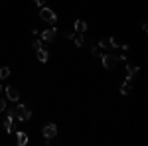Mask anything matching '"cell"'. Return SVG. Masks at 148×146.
I'll list each match as a JSON object with an SVG mask.
<instances>
[{"label": "cell", "mask_w": 148, "mask_h": 146, "mask_svg": "<svg viewBox=\"0 0 148 146\" xmlns=\"http://www.w3.org/2000/svg\"><path fill=\"white\" fill-rule=\"evenodd\" d=\"M32 47H34L36 51H38V49H42V40H34V44H32Z\"/></svg>", "instance_id": "e0dca14e"}, {"label": "cell", "mask_w": 148, "mask_h": 146, "mask_svg": "<svg viewBox=\"0 0 148 146\" xmlns=\"http://www.w3.org/2000/svg\"><path fill=\"white\" fill-rule=\"evenodd\" d=\"M2 123H4V128H6V132H14V114L12 111L2 119Z\"/></svg>", "instance_id": "5b68a950"}, {"label": "cell", "mask_w": 148, "mask_h": 146, "mask_svg": "<svg viewBox=\"0 0 148 146\" xmlns=\"http://www.w3.org/2000/svg\"><path fill=\"white\" fill-rule=\"evenodd\" d=\"M130 83H132V77H126L125 83L121 85V95H128L130 93Z\"/></svg>", "instance_id": "9c48e42d"}, {"label": "cell", "mask_w": 148, "mask_h": 146, "mask_svg": "<svg viewBox=\"0 0 148 146\" xmlns=\"http://www.w3.org/2000/svg\"><path fill=\"white\" fill-rule=\"evenodd\" d=\"M36 56H38V59H40L42 63H46L47 59H49V53H47V49H44V47H42V49H38V51H36Z\"/></svg>", "instance_id": "30bf717a"}, {"label": "cell", "mask_w": 148, "mask_h": 146, "mask_svg": "<svg viewBox=\"0 0 148 146\" xmlns=\"http://www.w3.org/2000/svg\"><path fill=\"white\" fill-rule=\"evenodd\" d=\"M42 132H44V136H46V140H51V138L57 134V124L56 123H47Z\"/></svg>", "instance_id": "277c9868"}, {"label": "cell", "mask_w": 148, "mask_h": 146, "mask_svg": "<svg viewBox=\"0 0 148 146\" xmlns=\"http://www.w3.org/2000/svg\"><path fill=\"white\" fill-rule=\"evenodd\" d=\"M85 30H87V24L83 22V20H77V22H75V32H79V34H83Z\"/></svg>", "instance_id": "8fae6325"}, {"label": "cell", "mask_w": 148, "mask_h": 146, "mask_svg": "<svg viewBox=\"0 0 148 146\" xmlns=\"http://www.w3.org/2000/svg\"><path fill=\"white\" fill-rule=\"evenodd\" d=\"M36 4H38V6H40V8H42V6H44V0H34Z\"/></svg>", "instance_id": "ffe728a7"}, {"label": "cell", "mask_w": 148, "mask_h": 146, "mask_svg": "<svg viewBox=\"0 0 148 146\" xmlns=\"http://www.w3.org/2000/svg\"><path fill=\"white\" fill-rule=\"evenodd\" d=\"M101 59H103V67L109 69V71H111V69H114V65L119 63V61H116V57H114L113 53H107V51L101 56Z\"/></svg>", "instance_id": "3957f363"}, {"label": "cell", "mask_w": 148, "mask_h": 146, "mask_svg": "<svg viewBox=\"0 0 148 146\" xmlns=\"http://www.w3.org/2000/svg\"><path fill=\"white\" fill-rule=\"evenodd\" d=\"M73 40H75V44L79 45V47L83 45V34H79V32H77V34L73 36Z\"/></svg>", "instance_id": "9a60e30c"}, {"label": "cell", "mask_w": 148, "mask_h": 146, "mask_svg": "<svg viewBox=\"0 0 148 146\" xmlns=\"http://www.w3.org/2000/svg\"><path fill=\"white\" fill-rule=\"evenodd\" d=\"M4 91H6L8 101H18V99H20V93H18V89H16V87H10V85H8Z\"/></svg>", "instance_id": "52a82bcc"}, {"label": "cell", "mask_w": 148, "mask_h": 146, "mask_svg": "<svg viewBox=\"0 0 148 146\" xmlns=\"http://www.w3.org/2000/svg\"><path fill=\"white\" fill-rule=\"evenodd\" d=\"M40 18H42L44 22H47V24H56L57 22L56 12L51 10V8H47V6H42V8H40Z\"/></svg>", "instance_id": "7a4b0ae2"}, {"label": "cell", "mask_w": 148, "mask_h": 146, "mask_svg": "<svg viewBox=\"0 0 148 146\" xmlns=\"http://www.w3.org/2000/svg\"><path fill=\"white\" fill-rule=\"evenodd\" d=\"M12 114H14V119H18V121H30V119H32V111H30L26 105H18V107L12 111Z\"/></svg>", "instance_id": "6da1fadb"}, {"label": "cell", "mask_w": 148, "mask_h": 146, "mask_svg": "<svg viewBox=\"0 0 148 146\" xmlns=\"http://www.w3.org/2000/svg\"><path fill=\"white\" fill-rule=\"evenodd\" d=\"M99 47H103V49L111 47V38H103L101 42H99Z\"/></svg>", "instance_id": "5bb4252c"}, {"label": "cell", "mask_w": 148, "mask_h": 146, "mask_svg": "<svg viewBox=\"0 0 148 146\" xmlns=\"http://www.w3.org/2000/svg\"><path fill=\"white\" fill-rule=\"evenodd\" d=\"M111 47H114V49H119V47H121V44H119V40H116V38H111Z\"/></svg>", "instance_id": "ac0fdd59"}, {"label": "cell", "mask_w": 148, "mask_h": 146, "mask_svg": "<svg viewBox=\"0 0 148 146\" xmlns=\"http://www.w3.org/2000/svg\"><path fill=\"white\" fill-rule=\"evenodd\" d=\"M10 77V67H0V79H8Z\"/></svg>", "instance_id": "4fadbf2b"}, {"label": "cell", "mask_w": 148, "mask_h": 146, "mask_svg": "<svg viewBox=\"0 0 148 146\" xmlns=\"http://www.w3.org/2000/svg\"><path fill=\"white\" fill-rule=\"evenodd\" d=\"M14 134H16V144H18V146H26V144H28V134H26V132L16 130Z\"/></svg>", "instance_id": "ba28073f"}, {"label": "cell", "mask_w": 148, "mask_h": 146, "mask_svg": "<svg viewBox=\"0 0 148 146\" xmlns=\"http://www.w3.org/2000/svg\"><path fill=\"white\" fill-rule=\"evenodd\" d=\"M138 73V67H134V65H126V77H134Z\"/></svg>", "instance_id": "7c38bea8"}, {"label": "cell", "mask_w": 148, "mask_h": 146, "mask_svg": "<svg viewBox=\"0 0 148 146\" xmlns=\"http://www.w3.org/2000/svg\"><path fill=\"white\" fill-rule=\"evenodd\" d=\"M6 111V101H0V112Z\"/></svg>", "instance_id": "d6986e66"}, {"label": "cell", "mask_w": 148, "mask_h": 146, "mask_svg": "<svg viewBox=\"0 0 148 146\" xmlns=\"http://www.w3.org/2000/svg\"><path fill=\"white\" fill-rule=\"evenodd\" d=\"M91 53L95 57H101L103 56V53H101V47H97V45H95V47H91Z\"/></svg>", "instance_id": "2e32d148"}, {"label": "cell", "mask_w": 148, "mask_h": 146, "mask_svg": "<svg viewBox=\"0 0 148 146\" xmlns=\"http://www.w3.org/2000/svg\"><path fill=\"white\" fill-rule=\"evenodd\" d=\"M56 38H57L56 28H49V30H46V32H42V40H44V42H53Z\"/></svg>", "instance_id": "8992f818"}, {"label": "cell", "mask_w": 148, "mask_h": 146, "mask_svg": "<svg viewBox=\"0 0 148 146\" xmlns=\"http://www.w3.org/2000/svg\"><path fill=\"white\" fill-rule=\"evenodd\" d=\"M0 93H2V85H0Z\"/></svg>", "instance_id": "44dd1931"}]
</instances>
